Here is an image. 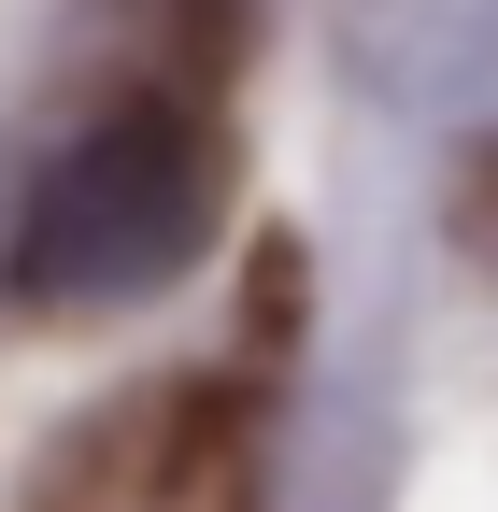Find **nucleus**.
I'll use <instances>...</instances> for the list:
<instances>
[{
  "instance_id": "obj_1",
  "label": "nucleus",
  "mask_w": 498,
  "mask_h": 512,
  "mask_svg": "<svg viewBox=\"0 0 498 512\" xmlns=\"http://www.w3.org/2000/svg\"><path fill=\"white\" fill-rule=\"evenodd\" d=\"M228 228V143L185 86H114L72 114L15 185L0 228V285L29 313H129L157 285L200 271V242Z\"/></svg>"
}]
</instances>
